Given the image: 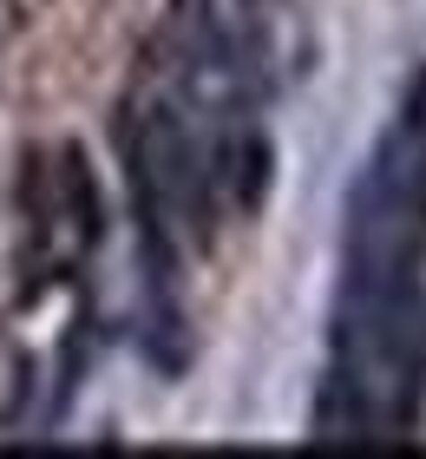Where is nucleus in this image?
<instances>
[{"instance_id": "nucleus-1", "label": "nucleus", "mask_w": 426, "mask_h": 459, "mask_svg": "<svg viewBox=\"0 0 426 459\" xmlns=\"http://www.w3.org/2000/svg\"><path fill=\"white\" fill-rule=\"evenodd\" d=\"M309 440H315V446H374V440H380V420H374L368 387H361L341 361L322 374V387H315Z\"/></svg>"}, {"instance_id": "nucleus-2", "label": "nucleus", "mask_w": 426, "mask_h": 459, "mask_svg": "<svg viewBox=\"0 0 426 459\" xmlns=\"http://www.w3.org/2000/svg\"><path fill=\"white\" fill-rule=\"evenodd\" d=\"M269 178H275V152L256 125H230L223 144H217V164H210V184H223V197L237 211H263L269 197Z\"/></svg>"}, {"instance_id": "nucleus-3", "label": "nucleus", "mask_w": 426, "mask_h": 459, "mask_svg": "<svg viewBox=\"0 0 426 459\" xmlns=\"http://www.w3.org/2000/svg\"><path fill=\"white\" fill-rule=\"evenodd\" d=\"M59 191H66L73 230H79L85 243H99V223H105V211H99V184H92V164H85V152H79V144H66V152H59Z\"/></svg>"}]
</instances>
